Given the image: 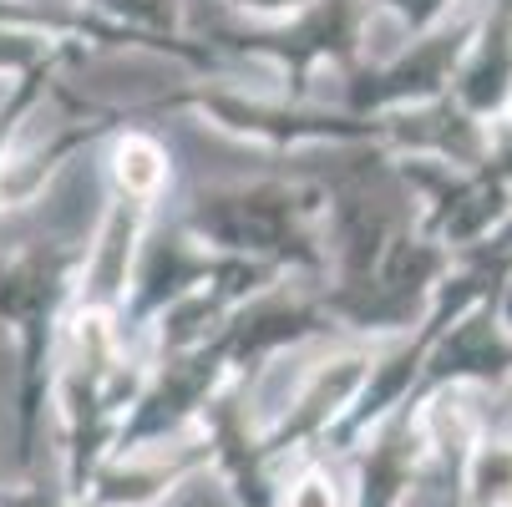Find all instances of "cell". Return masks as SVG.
<instances>
[{"label":"cell","mask_w":512,"mask_h":507,"mask_svg":"<svg viewBox=\"0 0 512 507\" xmlns=\"http://www.w3.org/2000/svg\"><path fill=\"white\" fill-rule=\"evenodd\" d=\"M158 173H163V168H158V153L148 148V142H132V148L122 153V178H127V183L153 188V183H158Z\"/></svg>","instance_id":"1"}]
</instances>
